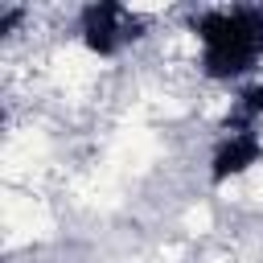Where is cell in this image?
I'll use <instances>...</instances> for the list:
<instances>
[{"label": "cell", "mask_w": 263, "mask_h": 263, "mask_svg": "<svg viewBox=\"0 0 263 263\" xmlns=\"http://www.w3.org/2000/svg\"><path fill=\"white\" fill-rule=\"evenodd\" d=\"M259 164H263V127L259 132H222L218 144L210 148L205 177H210V185H230V181L251 177Z\"/></svg>", "instance_id": "cell-1"}]
</instances>
